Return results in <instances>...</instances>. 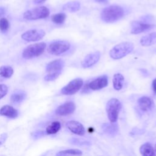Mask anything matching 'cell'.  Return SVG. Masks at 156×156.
Listing matches in <instances>:
<instances>
[{
	"label": "cell",
	"instance_id": "obj_1",
	"mask_svg": "<svg viewBox=\"0 0 156 156\" xmlns=\"http://www.w3.org/2000/svg\"><path fill=\"white\" fill-rule=\"evenodd\" d=\"M124 14L122 8L117 5H112L105 8L101 13V19L106 23H112L121 18Z\"/></svg>",
	"mask_w": 156,
	"mask_h": 156
},
{
	"label": "cell",
	"instance_id": "obj_2",
	"mask_svg": "<svg viewBox=\"0 0 156 156\" xmlns=\"http://www.w3.org/2000/svg\"><path fill=\"white\" fill-rule=\"evenodd\" d=\"M133 49V44L131 42L125 41L115 45L110 51V56L115 60L120 59L130 53Z\"/></svg>",
	"mask_w": 156,
	"mask_h": 156
},
{
	"label": "cell",
	"instance_id": "obj_3",
	"mask_svg": "<svg viewBox=\"0 0 156 156\" xmlns=\"http://www.w3.org/2000/svg\"><path fill=\"white\" fill-rule=\"evenodd\" d=\"M121 108V104L118 99L112 98L107 102L106 104V112L108 118L111 122L117 121Z\"/></svg>",
	"mask_w": 156,
	"mask_h": 156
},
{
	"label": "cell",
	"instance_id": "obj_4",
	"mask_svg": "<svg viewBox=\"0 0 156 156\" xmlns=\"http://www.w3.org/2000/svg\"><path fill=\"white\" fill-rule=\"evenodd\" d=\"M46 47V44L44 42L30 44L24 49L22 53L23 57L26 59H30L37 57L43 53Z\"/></svg>",
	"mask_w": 156,
	"mask_h": 156
},
{
	"label": "cell",
	"instance_id": "obj_5",
	"mask_svg": "<svg viewBox=\"0 0 156 156\" xmlns=\"http://www.w3.org/2000/svg\"><path fill=\"white\" fill-rule=\"evenodd\" d=\"M49 15V10L44 6L36 7L25 12L23 14L24 18L27 20H35L48 17Z\"/></svg>",
	"mask_w": 156,
	"mask_h": 156
},
{
	"label": "cell",
	"instance_id": "obj_6",
	"mask_svg": "<svg viewBox=\"0 0 156 156\" xmlns=\"http://www.w3.org/2000/svg\"><path fill=\"white\" fill-rule=\"evenodd\" d=\"M70 44L67 41L59 40L51 43L48 48V52L52 55H60L69 49Z\"/></svg>",
	"mask_w": 156,
	"mask_h": 156
},
{
	"label": "cell",
	"instance_id": "obj_7",
	"mask_svg": "<svg viewBox=\"0 0 156 156\" xmlns=\"http://www.w3.org/2000/svg\"><path fill=\"white\" fill-rule=\"evenodd\" d=\"M83 81L80 78H76L70 81L66 86L62 88L61 93L65 95H72L77 93L82 87Z\"/></svg>",
	"mask_w": 156,
	"mask_h": 156
},
{
	"label": "cell",
	"instance_id": "obj_8",
	"mask_svg": "<svg viewBox=\"0 0 156 156\" xmlns=\"http://www.w3.org/2000/svg\"><path fill=\"white\" fill-rule=\"evenodd\" d=\"M44 35L45 32L42 29H31L23 33L21 38L27 41H36L41 40Z\"/></svg>",
	"mask_w": 156,
	"mask_h": 156
},
{
	"label": "cell",
	"instance_id": "obj_9",
	"mask_svg": "<svg viewBox=\"0 0 156 156\" xmlns=\"http://www.w3.org/2000/svg\"><path fill=\"white\" fill-rule=\"evenodd\" d=\"M75 109V104L73 102L68 101L59 105L55 110V114L58 116H66L73 113Z\"/></svg>",
	"mask_w": 156,
	"mask_h": 156
},
{
	"label": "cell",
	"instance_id": "obj_10",
	"mask_svg": "<svg viewBox=\"0 0 156 156\" xmlns=\"http://www.w3.org/2000/svg\"><path fill=\"white\" fill-rule=\"evenodd\" d=\"M154 27V25L153 24L135 21L131 24V33L133 34H138L144 31L150 30Z\"/></svg>",
	"mask_w": 156,
	"mask_h": 156
},
{
	"label": "cell",
	"instance_id": "obj_11",
	"mask_svg": "<svg viewBox=\"0 0 156 156\" xmlns=\"http://www.w3.org/2000/svg\"><path fill=\"white\" fill-rule=\"evenodd\" d=\"M108 85V78L106 76H102L97 77L88 84L89 88L93 90L102 89Z\"/></svg>",
	"mask_w": 156,
	"mask_h": 156
},
{
	"label": "cell",
	"instance_id": "obj_12",
	"mask_svg": "<svg viewBox=\"0 0 156 156\" xmlns=\"http://www.w3.org/2000/svg\"><path fill=\"white\" fill-rule=\"evenodd\" d=\"M100 56L101 54L99 51L88 54L82 62V67L84 68H87L92 66L98 62L100 58Z\"/></svg>",
	"mask_w": 156,
	"mask_h": 156
},
{
	"label": "cell",
	"instance_id": "obj_13",
	"mask_svg": "<svg viewBox=\"0 0 156 156\" xmlns=\"http://www.w3.org/2000/svg\"><path fill=\"white\" fill-rule=\"evenodd\" d=\"M68 129L73 133L82 136L85 134V130L83 125L76 121H69L66 124Z\"/></svg>",
	"mask_w": 156,
	"mask_h": 156
},
{
	"label": "cell",
	"instance_id": "obj_14",
	"mask_svg": "<svg viewBox=\"0 0 156 156\" xmlns=\"http://www.w3.org/2000/svg\"><path fill=\"white\" fill-rule=\"evenodd\" d=\"M65 63L62 59H56L49 62L46 68V70L48 73L62 72Z\"/></svg>",
	"mask_w": 156,
	"mask_h": 156
},
{
	"label": "cell",
	"instance_id": "obj_15",
	"mask_svg": "<svg viewBox=\"0 0 156 156\" xmlns=\"http://www.w3.org/2000/svg\"><path fill=\"white\" fill-rule=\"evenodd\" d=\"M0 115L10 118H16L18 115V113L12 106L5 105L0 108Z\"/></svg>",
	"mask_w": 156,
	"mask_h": 156
},
{
	"label": "cell",
	"instance_id": "obj_16",
	"mask_svg": "<svg viewBox=\"0 0 156 156\" xmlns=\"http://www.w3.org/2000/svg\"><path fill=\"white\" fill-rule=\"evenodd\" d=\"M138 104L143 111H147L152 106V101L147 96H142L138 99Z\"/></svg>",
	"mask_w": 156,
	"mask_h": 156
},
{
	"label": "cell",
	"instance_id": "obj_17",
	"mask_svg": "<svg viewBox=\"0 0 156 156\" xmlns=\"http://www.w3.org/2000/svg\"><path fill=\"white\" fill-rule=\"evenodd\" d=\"M140 43L144 46H149L156 43V32H152L143 36L140 39Z\"/></svg>",
	"mask_w": 156,
	"mask_h": 156
},
{
	"label": "cell",
	"instance_id": "obj_18",
	"mask_svg": "<svg viewBox=\"0 0 156 156\" xmlns=\"http://www.w3.org/2000/svg\"><path fill=\"white\" fill-rule=\"evenodd\" d=\"M140 152L142 156H156L154 149L148 143H144L140 146Z\"/></svg>",
	"mask_w": 156,
	"mask_h": 156
},
{
	"label": "cell",
	"instance_id": "obj_19",
	"mask_svg": "<svg viewBox=\"0 0 156 156\" xmlns=\"http://www.w3.org/2000/svg\"><path fill=\"white\" fill-rule=\"evenodd\" d=\"M124 76L120 73H116L113 77V85L116 90H120L122 88L124 82Z\"/></svg>",
	"mask_w": 156,
	"mask_h": 156
},
{
	"label": "cell",
	"instance_id": "obj_20",
	"mask_svg": "<svg viewBox=\"0 0 156 156\" xmlns=\"http://www.w3.org/2000/svg\"><path fill=\"white\" fill-rule=\"evenodd\" d=\"M80 8V4L77 1H71L66 3L63 6V9L69 12H74L78 11Z\"/></svg>",
	"mask_w": 156,
	"mask_h": 156
},
{
	"label": "cell",
	"instance_id": "obj_21",
	"mask_svg": "<svg viewBox=\"0 0 156 156\" xmlns=\"http://www.w3.org/2000/svg\"><path fill=\"white\" fill-rule=\"evenodd\" d=\"M61 127V124L58 121H54L49 124L46 129V133L49 135L55 134L59 131Z\"/></svg>",
	"mask_w": 156,
	"mask_h": 156
},
{
	"label": "cell",
	"instance_id": "obj_22",
	"mask_svg": "<svg viewBox=\"0 0 156 156\" xmlns=\"http://www.w3.org/2000/svg\"><path fill=\"white\" fill-rule=\"evenodd\" d=\"M13 74V69L10 66H2L0 67V76L5 78H10Z\"/></svg>",
	"mask_w": 156,
	"mask_h": 156
},
{
	"label": "cell",
	"instance_id": "obj_23",
	"mask_svg": "<svg viewBox=\"0 0 156 156\" xmlns=\"http://www.w3.org/2000/svg\"><path fill=\"white\" fill-rule=\"evenodd\" d=\"M82 152L80 150L77 149H71L65 151H62L58 152L56 156H63L65 155H81Z\"/></svg>",
	"mask_w": 156,
	"mask_h": 156
},
{
	"label": "cell",
	"instance_id": "obj_24",
	"mask_svg": "<svg viewBox=\"0 0 156 156\" xmlns=\"http://www.w3.org/2000/svg\"><path fill=\"white\" fill-rule=\"evenodd\" d=\"M66 15L63 13H59L52 16L51 20L55 24H62L66 19Z\"/></svg>",
	"mask_w": 156,
	"mask_h": 156
},
{
	"label": "cell",
	"instance_id": "obj_25",
	"mask_svg": "<svg viewBox=\"0 0 156 156\" xmlns=\"http://www.w3.org/2000/svg\"><path fill=\"white\" fill-rule=\"evenodd\" d=\"M25 98V95L23 93H16L13 94L10 97V101L12 103H18L21 102Z\"/></svg>",
	"mask_w": 156,
	"mask_h": 156
},
{
	"label": "cell",
	"instance_id": "obj_26",
	"mask_svg": "<svg viewBox=\"0 0 156 156\" xmlns=\"http://www.w3.org/2000/svg\"><path fill=\"white\" fill-rule=\"evenodd\" d=\"M61 74V72H52L49 73L47 75H46L44 77L46 81H52L56 79L59 75Z\"/></svg>",
	"mask_w": 156,
	"mask_h": 156
},
{
	"label": "cell",
	"instance_id": "obj_27",
	"mask_svg": "<svg viewBox=\"0 0 156 156\" xmlns=\"http://www.w3.org/2000/svg\"><path fill=\"white\" fill-rule=\"evenodd\" d=\"M9 28V21L5 18H1L0 19V30L5 31Z\"/></svg>",
	"mask_w": 156,
	"mask_h": 156
},
{
	"label": "cell",
	"instance_id": "obj_28",
	"mask_svg": "<svg viewBox=\"0 0 156 156\" xmlns=\"http://www.w3.org/2000/svg\"><path fill=\"white\" fill-rule=\"evenodd\" d=\"M102 129L104 132L108 133L110 134H112V133H115V126L110 124H105L103 126Z\"/></svg>",
	"mask_w": 156,
	"mask_h": 156
},
{
	"label": "cell",
	"instance_id": "obj_29",
	"mask_svg": "<svg viewBox=\"0 0 156 156\" xmlns=\"http://www.w3.org/2000/svg\"><path fill=\"white\" fill-rule=\"evenodd\" d=\"M8 91V87L5 84H0V99L5 96Z\"/></svg>",
	"mask_w": 156,
	"mask_h": 156
},
{
	"label": "cell",
	"instance_id": "obj_30",
	"mask_svg": "<svg viewBox=\"0 0 156 156\" xmlns=\"http://www.w3.org/2000/svg\"><path fill=\"white\" fill-rule=\"evenodd\" d=\"M7 138V133H2L1 136H0V146L4 143L6 140V138Z\"/></svg>",
	"mask_w": 156,
	"mask_h": 156
},
{
	"label": "cell",
	"instance_id": "obj_31",
	"mask_svg": "<svg viewBox=\"0 0 156 156\" xmlns=\"http://www.w3.org/2000/svg\"><path fill=\"white\" fill-rule=\"evenodd\" d=\"M152 87L153 91L154 92V93L156 94V78L155 79H154V80L152 81Z\"/></svg>",
	"mask_w": 156,
	"mask_h": 156
},
{
	"label": "cell",
	"instance_id": "obj_32",
	"mask_svg": "<svg viewBox=\"0 0 156 156\" xmlns=\"http://www.w3.org/2000/svg\"><path fill=\"white\" fill-rule=\"evenodd\" d=\"M44 1H46V0H34V3L36 4H39L44 2Z\"/></svg>",
	"mask_w": 156,
	"mask_h": 156
},
{
	"label": "cell",
	"instance_id": "obj_33",
	"mask_svg": "<svg viewBox=\"0 0 156 156\" xmlns=\"http://www.w3.org/2000/svg\"><path fill=\"white\" fill-rule=\"evenodd\" d=\"M5 12V10L3 7H0V17H1Z\"/></svg>",
	"mask_w": 156,
	"mask_h": 156
},
{
	"label": "cell",
	"instance_id": "obj_34",
	"mask_svg": "<svg viewBox=\"0 0 156 156\" xmlns=\"http://www.w3.org/2000/svg\"><path fill=\"white\" fill-rule=\"evenodd\" d=\"M94 1L99 3H107L108 2V0H94Z\"/></svg>",
	"mask_w": 156,
	"mask_h": 156
},
{
	"label": "cell",
	"instance_id": "obj_35",
	"mask_svg": "<svg viewBox=\"0 0 156 156\" xmlns=\"http://www.w3.org/2000/svg\"><path fill=\"white\" fill-rule=\"evenodd\" d=\"M154 150H155V151H156V144H155V147H154Z\"/></svg>",
	"mask_w": 156,
	"mask_h": 156
}]
</instances>
